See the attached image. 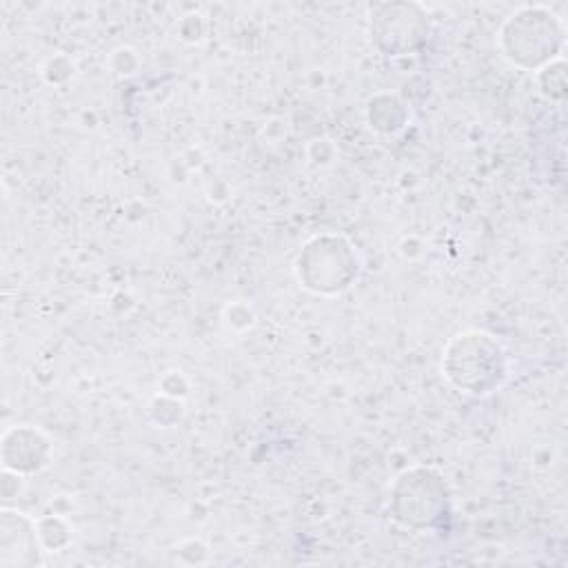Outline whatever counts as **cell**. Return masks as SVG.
Instances as JSON below:
<instances>
[{
	"mask_svg": "<svg viewBox=\"0 0 568 568\" xmlns=\"http://www.w3.org/2000/svg\"><path fill=\"white\" fill-rule=\"evenodd\" d=\"M442 373L464 393H493L508 375L506 351L499 339L486 331L457 333L444 351Z\"/></svg>",
	"mask_w": 568,
	"mask_h": 568,
	"instance_id": "obj_1",
	"label": "cell"
},
{
	"mask_svg": "<svg viewBox=\"0 0 568 568\" xmlns=\"http://www.w3.org/2000/svg\"><path fill=\"white\" fill-rule=\"evenodd\" d=\"M499 44L504 55L517 67H546L559 58L564 27L546 7H521L504 22Z\"/></svg>",
	"mask_w": 568,
	"mask_h": 568,
	"instance_id": "obj_2",
	"label": "cell"
},
{
	"mask_svg": "<svg viewBox=\"0 0 568 568\" xmlns=\"http://www.w3.org/2000/svg\"><path fill=\"white\" fill-rule=\"evenodd\" d=\"M42 539L38 532V519L4 508L0 513V566L27 568L42 564Z\"/></svg>",
	"mask_w": 568,
	"mask_h": 568,
	"instance_id": "obj_3",
	"label": "cell"
},
{
	"mask_svg": "<svg viewBox=\"0 0 568 568\" xmlns=\"http://www.w3.org/2000/svg\"><path fill=\"white\" fill-rule=\"evenodd\" d=\"M49 439L29 424L13 426L2 435V466L7 473H38L49 464Z\"/></svg>",
	"mask_w": 568,
	"mask_h": 568,
	"instance_id": "obj_4",
	"label": "cell"
}]
</instances>
